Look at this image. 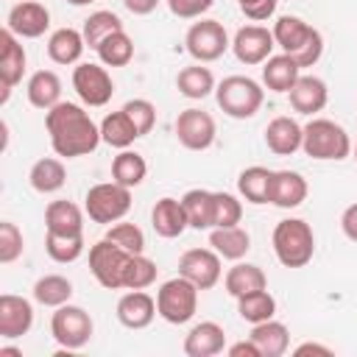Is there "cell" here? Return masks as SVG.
I'll return each instance as SVG.
<instances>
[{"instance_id": "6", "label": "cell", "mask_w": 357, "mask_h": 357, "mask_svg": "<svg viewBox=\"0 0 357 357\" xmlns=\"http://www.w3.org/2000/svg\"><path fill=\"white\" fill-rule=\"evenodd\" d=\"M131 209V187H123L117 184L114 178L112 181H100V184H92L86 190V198H84V212L89 215V220L95 223H103V226H112L117 220H123Z\"/></svg>"}, {"instance_id": "37", "label": "cell", "mask_w": 357, "mask_h": 357, "mask_svg": "<svg viewBox=\"0 0 357 357\" xmlns=\"http://www.w3.org/2000/svg\"><path fill=\"white\" fill-rule=\"evenodd\" d=\"M73 298V282L61 273H47L33 282V301L42 307H61Z\"/></svg>"}, {"instance_id": "55", "label": "cell", "mask_w": 357, "mask_h": 357, "mask_svg": "<svg viewBox=\"0 0 357 357\" xmlns=\"http://www.w3.org/2000/svg\"><path fill=\"white\" fill-rule=\"evenodd\" d=\"M351 153H354V159H357V145H351Z\"/></svg>"}, {"instance_id": "17", "label": "cell", "mask_w": 357, "mask_h": 357, "mask_svg": "<svg viewBox=\"0 0 357 357\" xmlns=\"http://www.w3.org/2000/svg\"><path fill=\"white\" fill-rule=\"evenodd\" d=\"M33 326V307L28 298L14 296V293H3L0 296V337L3 340H14L28 335Z\"/></svg>"}, {"instance_id": "48", "label": "cell", "mask_w": 357, "mask_h": 357, "mask_svg": "<svg viewBox=\"0 0 357 357\" xmlns=\"http://www.w3.org/2000/svg\"><path fill=\"white\" fill-rule=\"evenodd\" d=\"M237 6L251 22H265L268 17H273L279 0H237Z\"/></svg>"}, {"instance_id": "34", "label": "cell", "mask_w": 357, "mask_h": 357, "mask_svg": "<svg viewBox=\"0 0 357 357\" xmlns=\"http://www.w3.org/2000/svg\"><path fill=\"white\" fill-rule=\"evenodd\" d=\"M28 181H31V187H33L36 192L50 195V192H59V190L64 187L67 170H64V165H61L59 159L45 156V159H36V162H33V167H31V173H28Z\"/></svg>"}, {"instance_id": "5", "label": "cell", "mask_w": 357, "mask_h": 357, "mask_svg": "<svg viewBox=\"0 0 357 357\" xmlns=\"http://www.w3.org/2000/svg\"><path fill=\"white\" fill-rule=\"evenodd\" d=\"M215 100L223 109V114L234 120H248L262 109L265 89L248 75H226L215 86Z\"/></svg>"}, {"instance_id": "39", "label": "cell", "mask_w": 357, "mask_h": 357, "mask_svg": "<svg viewBox=\"0 0 357 357\" xmlns=\"http://www.w3.org/2000/svg\"><path fill=\"white\" fill-rule=\"evenodd\" d=\"M237 312H240V318L248 321L251 326H254V324H262V321H268V318L276 315V298L268 293V287H265V290L245 293V296L237 298Z\"/></svg>"}, {"instance_id": "32", "label": "cell", "mask_w": 357, "mask_h": 357, "mask_svg": "<svg viewBox=\"0 0 357 357\" xmlns=\"http://www.w3.org/2000/svg\"><path fill=\"white\" fill-rule=\"evenodd\" d=\"M181 204H184L190 229H195V231L212 229V220H215V192L192 187V190H187L181 195Z\"/></svg>"}, {"instance_id": "3", "label": "cell", "mask_w": 357, "mask_h": 357, "mask_svg": "<svg viewBox=\"0 0 357 357\" xmlns=\"http://www.w3.org/2000/svg\"><path fill=\"white\" fill-rule=\"evenodd\" d=\"M301 151L318 162H340L351 156V137L340 123L329 117H312L304 126Z\"/></svg>"}, {"instance_id": "41", "label": "cell", "mask_w": 357, "mask_h": 357, "mask_svg": "<svg viewBox=\"0 0 357 357\" xmlns=\"http://www.w3.org/2000/svg\"><path fill=\"white\" fill-rule=\"evenodd\" d=\"M84 234H78V237H64V234H45V251H47V257L53 259V262H61V265H67V262H75L81 254H84Z\"/></svg>"}, {"instance_id": "8", "label": "cell", "mask_w": 357, "mask_h": 357, "mask_svg": "<svg viewBox=\"0 0 357 357\" xmlns=\"http://www.w3.org/2000/svg\"><path fill=\"white\" fill-rule=\"evenodd\" d=\"M95 332V324L89 318V312L84 307H75V304H61L56 307L53 318H50V335L53 340L64 349V351H78L89 343Z\"/></svg>"}, {"instance_id": "18", "label": "cell", "mask_w": 357, "mask_h": 357, "mask_svg": "<svg viewBox=\"0 0 357 357\" xmlns=\"http://www.w3.org/2000/svg\"><path fill=\"white\" fill-rule=\"evenodd\" d=\"M114 312H117V321L126 329H145L159 315L156 312V298L145 290H128L126 296H120Z\"/></svg>"}, {"instance_id": "31", "label": "cell", "mask_w": 357, "mask_h": 357, "mask_svg": "<svg viewBox=\"0 0 357 357\" xmlns=\"http://www.w3.org/2000/svg\"><path fill=\"white\" fill-rule=\"evenodd\" d=\"M215 86H218V84H215L212 70L204 67L201 61H195V64H190V67H181L178 75H176V89H178V95H184V98H190V100H204L206 95L215 92Z\"/></svg>"}, {"instance_id": "15", "label": "cell", "mask_w": 357, "mask_h": 357, "mask_svg": "<svg viewBox=\"0 0 357 357\" xmlns=\"http://www.w3.org/2000/svg\"><path fill=\"white\" fill-rule=\"evenodd\" d=\"M25 47L20 45V36L8 28L0 31V103L8 100L11 89L22 81V73H25Z\"/></svg>"}, {"instance_id": "19", "label": "cell", "mask_w": 357, "mask_h": 357, "mask_svg": "<svg viewBox=\"0 0 357 357\" xmlns=\"http://www.w3.org/2000/svg\"><path fill=\"white\" fill-rule=\"evenodd\" d=\"M307 178L296 170H273L271 178V192H268V204L279 206V209H296L304 204L307 198Z\"/></svg>"}, {"instance_id": "21", "label": "cell", "mask_w": 357, "mask_h": 357, "mask_svg": "<svg viewBox=\"0 0 357 357\" xmlns=\"http://www.w3.org/2000/svg\"><path fill=\"white\" fill-rule=\"evenodd\" d=\"M290 98V106L293 112L298 114H318L326 100H329V89H326V81L318 78V75H298V81L293 84V89L287 92Z\"/></svg>"}, {"instance_id": "42", "label": "cell", "mask_w": 357, "mask_h": 357, "mask_svg": "<svg viewBox=\"0 0 357 357\" xmlns=\"http://www.w3.org/2000/svg\"><path fill=\"white\" fill-rule=\"evenodd\" d=\"M156 262L148 259L145 254H131L128 259V268H126V276H123V287L126 290H145L156 282Z\"/></svg>"}, {"instance_id": "29", "label": "cell", "mask_w": 357, "mask_h": 357, "mask_svg": "<svg viewBox=\"0 0 357 357\" xmlns=\"http://www.w3.org/2000/svg\"><path fill=\"white\" fill-rule=\"evenodd\" d=\"M28 103L33 109H53L59 100H61V78L53 73V70H36L31 78H28Z\"/></svg>"}, {"instance_id": "14", "label": "cell", "mask_w": 357, "mask_h": 357, "mask_svg": "<svg viewBox=\"0 0 357 357\" xmlns=\"http://www.w3.org/2000/svg\"><path fill=\"white\" fill-rule=\"evenodd\" d=\"M276 47V39H273V31H268L265 25H243L234 39H231V50L237 56L240 64H265L271 59Z\"/></svg>"}, {"instance_id": "23", "label": "cell", "mask_w": 357, "mask_h": 357, "mask_svg": "<svg viewBox=\"0 0 357 357\" xmlns=\"http://www.w3.org/2000/svg\"><path fill=\"white\" fill-rule=\"evenodd\" d=\"M226 349V332L215 321L195 324L184 337V354L187 357H215Z\"/></svg>"}, {"instance_id": "36", "label": "cell", "mask_w": 357, "mask_h": 357, "mask_svg": "<svg viewBox=\"0 0 357 357\" xmlns=\"http://www.w3.org/2000/svg\"><path fill=\"white\" fill-rule=\"evenodd\" d=\"M148 176V162L145 156H139L137 151H120L114 159H112V178L123 187H139Z\"/></svg>"}, {"instance_id": "27", "label": "cell", "mask_w": 357, "mask_h": 357, "mask_svg": "<svg viewBox=\"0 0 357 357\" xmlns=\"http://www.w3.org/2000/svg\"><path fill=\"white\" fill-rule=\"evenodd\" d=\"M248 337L257 343V349H259L262 357H282L290 349V332L276 318H268L262 324H254Z\"/></svg>"}, {"instance_id": "1", "label": "cell", "mask_w": 357, "mask_h": 357, "mask_svg": "<svg viewBox=\"0 0 357 357\" xmlns=\"http://www.w3.org/2000/svg\"><path fill=\"white\" fill-rule=\"evenodd\" d=\"M45 128L50 134V148L56 151V156L64 159L86 156L103 142L100 126L92 123L84 106L70 100H59L53 109L45 112Z\"/></svg>"}, {"instance_id": "16", "label": "cell", "mask_w": 357, "mask_h": 357, "mask_svg": "<svg viewBox=\"0 0 357 357\" xmlns=\"http://www.w3.org/2000/svg\"><path fill=\"white\" fill-rule=\"evenodd\" d=\"M6 28L14 31L20 39H39L50 28V11L36 0L14 3L6 17Z\"/></svg>"}, {"instance_id": "26", "label": "cell", "mask_w": 357, "mask_h": 357, "mask_svg": "<svg viewBox=\"0 0 357 357\" xmlns=\"http://www.w3.org/2000/svg\"><path fill=\"white\" fill-rule=\"evenodd\" d=\"M301 75V67L296 64V59H290L287 53H279V56H271L265 64H262V84L271 89V92H279V95H287L293 89V84L298 81Z\"/></svg>"}, {"instance_id": "40", "label": "cell", "mask_w": 357, "mask_h": 357, "mask_svg": "<svg viewBox=\"0 0 357 357\" xmlns=\"http://www.w3.org/2000/svg\"><path fill=\"white\" fill-rule=\"evenodd\" d=\"M114 31H123V20H120L114 11H106V8L92 11V14L84 20V28H81L86 47H92V50H95L109 33H114Z\"/></svg>"}, {"instance_id": "35", "label": "cell", "mask_w": 357, "mask_h": 357, "mask_svg": "<svg viewBox=\"0 0 357 357\" xmlns=\"http://www.w3.org/2000/svg\"><path fill=\"white\" fill-rule=\"evenodd\" d=\"M271 178L273 170L262 167V165H251L237 176V192L240 198H245L248 204H268V192H271Z\"/></svg>"}, {"instance_id": "46", "label": "cell", "mask_w": 357, "mask_h": 357, "mask_svg": "<svg viewBox=\"0 0 357 357\" xmlns=\"http://www.w3.org/2000/svg\"><path fill=\"white\" fill-rule=\"evenodd\" d=\"M123 109H126V114L134 120L139 137H145V134L153 131V123H156V106H153L151 100H145V98H134V100H126Z\"/></svg>"}, {"instance_id": "9", "label": "cell", "mask_w": 357, "mask_h": 357, "mask_svg": "<svg viewBox=\"0 0 357 357\" xmlns=\"http://www.w3.org/2000/svg\"><path fill=\"white\" fill-rule=\"evenodd\" d=\"M128 259H131V254L123 251L120 245H114L106 237L98 240L95 245H89V271L98 279V284L106 287V290H120L123 287Z\"/></svg>"}, {"instance_id": "28", "label": "cell", "mask_w": 357, "mask_h": 357, "mask_svg": "<svg viewBox=\"0 0 357 357\" xmlns=\"http://www.w3.org/2000/svg\"><path fill=\"white\" fill-rule=\"evenodd\" d=\"M223 287L231 298H240L245 293H254V290H265L268 287V276L259 265L254 262H237L234 268L226 271L223 276Z\"/></svg>"}, {"instance_id": "49", "label": "cell", "mask_w": 357, "mask_h": 357, "mask_svg": "<svg viewBox=\"0 0 357 357\" xmlns=\"http://www.w3.org/2000/svg\"><path fill=\"white\" fill-rule=\"evenodd\" d=\"M340 229H343V234H346L351 243H357V204H351V206L343 209V215H340Z\"/></svg>"}, {"instance_id": "24", "label": "cell", "mask_w": 357, "mask_h": 357, "mask_svg": "<svg viewBox=\"0 0 357 357\" xmlns=\"http://www.w3.org/2000/svg\"><path fill=\"white\" fill-rule=\"evenodd\" d=\"M45 229L50 234L78 237L84 234V212L73 201H50L45 206Z\"/></svg>"}, {"instance_id": "50", "label": "cell", "mask_w": 357, "mask_h": 357, "mask_svg": "<svg viewBox=\"0 0 357 357\" xmlns=\"http://www.w3.org/2000/svg\"><path fill=\"white\" fill-rule=\"evenodd\" d=\"M226 354L229 357H262L259 354V349H257V343L248 337V340H240V343H231L229 349H226Z\"/></svg>"}, {"instance_id": "30", "label": "cell", "mask_w": 357, "mask_h": 357, "mask_svg": "<svg viewBox=\"0 0 357 357\" xmlns=\"http://www.w3.org/2000/svg\"><path fill=\"white\" fill-rule=\"evenodd\" d=\"M86 42H84V33L75 31V28H56L47 39V56L50 61L56 64H78L81 53H84Z\"/></svg>"}, {"instance_id": "7", "label": "cell", "mask_w": 357, "mask_h": 357, "mask_svg": "<svg viewBox=\"0 0 357 357\" xmlns=\"http://www.w3.org/2000/svg\"><path fill=\"white\" fill-rule=\"evenodd\" d=\"M195 310H198V287L190 279L173 276V279L162 282V287L156 290V312L167 324H173V326L187 324V321H192Z\"/></svg>"}, {"instance_id": "52", "label": "cell", "mask_w": 357, "mask_h": 357, "mask_svg": "<svg viewBox=\"0 0 357 357\" xmlns=\"http://www.w3.org/2000/svg\"><path fill=\"white\" fill-rule=\"evenodd\" d=\"M293 354H296V357H307V354H324V357H329V354H332V349H329V346H321V343H310V340H307V343H298V346L293 349Z\"/></svg>"}, {"instance_id": "43", "label": "cell", "mask_w": 357, "mask_h": 357, "mask_svg": "<svg viewBox=\"0 0 357 357\" xmlns=\"http://www.w3.org/2000/svg\"><path fill=\"white\" fill-rule=\"evenodd\" d=\"M103 237L112 240L114 245H120V248L128 251V254H142V251H145V234H142V229H139L137 223L117 220V223H112V226L106 229Z\"/></svg>"}, {"instance_id": "54", "label": "cell", "mask_w": 357, "mask_h": 357, "mask_svg": "<svg viewBox=\"0 0 357 357\" xmlns=\"http://www.w3.org/2000/svg\"><path fill=\"white\" fill-rule=\"evenodd\" d=\"M70 6H89V3H95V0H67Z\"/></svg>"}, {"instance_id": "53", "label": "cell", "mask_w": 357, "mask_h": 357, "mask_svg": "<svg viewBox=\"0 0 357 357\" xmlns=\"http://www.w3.org/2000/svg\"><path fill=\"white\" fill-rule=\"evenodd\" d=\"M0 357H22V351L14 346H0Z\"/></svg>"}, {"instance_id": "12", "label": "cell", "mask_w": 357, "mask_h": 357, "mask_svg": "<svg viewBox=\"0 0 357 357\" xmlns=\"http://www.w3.org/2000/svg\"><path fill=\"white\" fill-rule=\"evenodd\" d=\"M220 254L215 248H187L178 257V276L190 279L198 290H209L220 282Z\"/></svg>"}, {"instance_id": "4", "label": "cell", "mask_w": 357, "mask_h": 357, "mask_svg": "<svg viewBox=\"0 0 357 357\" xmlns=\"http://www.w3.org/2000/svg\"><path fill=\"white\" fill-rule=\"evenodd\" d=\"M273 254L284 268H304L315 254L312 226L301 218H284L273 229Z\"/></svg>"}, {"instance_id": "13", "label": "cell", "mask_w": 357, "mask_h": 357, "mask_svg": "<svg viewBox=\"0 0 357 357\" xmlns=\"http://www.w3.org/2000/svg\"><path fill=\"white\" fill-rule=\"evenodd\" d=\"M215 117L204 109H184L176 117V137L187 151H206L215 142Z\"/></svg>"}, {"instance_id": "25", "label": "cell", "mask_w": 357, "mask_h": 357, "mask_svg": "<svg viewBox=\"0 0 357 357\" xmlns=\"http://www.w3.org/2000/svg\"><path fill=\"white\" fill-rule=\"evenodd\" d=\"M209 245L220 254V259L240 262L251 248V234L240 223L237 226H215V229H209Z\"/></svg>"}, {"instance_id": "47", "label": "cell", "mask_w": 357, "mask_h": 357, "mask_svg": "<svg viewBox=\"0 0 357 357\" xmlns=\"http://www.w3.org/2000/svg\"><path fill=\"white\" fill-rule=\"evenodd\" d=\"M212 6H215V0H167L170 14H176L178 20H198Z\"/></svg>"}, {"instance_id": "11", "label": "cell", "mask_w": 357, "mask_h": 357, "mask_svg": "<svg viewBox=\"0 0 357 357\" xmlns=\"http://www.w3.org/2000/svg\"><path fill=\"white\" fill-rule=\"evenodd\" d=\"M73 89L84 106H106L114 95L112 75L106 73L103 64H92V61H81L73 70Z\"/></svg>"}, {"instance_id": "20", "label": "cell", "mask_w": 357, "mask_h": 357, "mask_svg": "<svg viewBox=\"0 0 357 357\" xmlns=\"http://www.w3.org/2000/svg\"><path fill=\"white\" fill-rule=\"evenodd\" d=\"M151 226H153V231H156L159 237H165V240L181 237V234L190 229L181 198H170V195L159 198V201L153 204V209H151Z\"/></svg>"}, {"instance_id": "2", "label": "cell", "mask_w": 357, "mask_h": 357, "mask_svg": "<svg viewBox=\"0 0 357 357\" xmlns=\"http://www.w3.org/2000/svg\"><path fill=\"white\" fill-rule=\"evenodd\" d=\"M271 31H273L276 47H282V53H287L290 59H296V64L301 70L318 64V59L324 56V36H321V31L312 28L310 22H304L301 17L282 14L273 22Z\"/></svg>"}, {"instance_id": "33", "label": "cell", "mask_w": 357, "mask_h": 357, "mask_svg": "<svg viewBox=\"0 0 357 357\" xmlns=\"http://www.w3.org/2000/svg\"><path fill=\"white\" fill-rule=\"evenodd\" d=\"M100 139L112 148L126 151L128 145H134V139H139V131H137L134 120L126 114V109H117L100 120Z\"/></svg>"}, {"instance_id": "44", "label": "cell", "mask_w": 357, "mask_h": 357, "mask_svg": "<svg viewBox=\"0 0 357 357\" xmlns=\"http://www.w3.org/2000/svg\"><path fill=\"white\" fill-rule=\"evenodd\" d=\"M22 251H25L22 231L17 229V223L3 220V223H0V262H3V265H11L14 259L22 257Z\"/></svg>"}, {"instance_id": "51", "label": "cell", "mask_w": 357, "mask_h": 357, "mask_svg": "<svg viewBox=\"0 0 357 357\" xmlns=\"http://www.w3.org/2000/svg\"><path fill=\"white\" fill-rule=\"evenodd\" d=\"M123 6H126L131 14H137V17H145V14L156 11L159 0H123Z\"/></svg>"}, {"instance_id": "22", "label": "cell", "mask_w": 357, "mask_h": 357, "mask_svg": "<svg viewBox=\"0 0 357 357\" xmlns=\"http://www.w3.org/2000/svg\"><path fill=\"white\" fill-rule=\"evenodd\" d=\"M301 139H304V126H298L293 117L279 114L265 126V145L276 156H293L296 151H301Z\"/></svg>"}, {"instance_id": "10", "label": "cell", "mask_w": 357, "mask_h": 357, "mask_svg": "<svg viewBox=\"0 0 357 357\" xmlns=\"http://www.w3.org/2000/svg\"><path fill=\"white\" fill-rule=\"evenodd\" d=\"M184 45H187V53L195 61H201V64L218 61L231 47L229 33H226L223 22H218V20H198V22H192L187 36H184Z\"/></svg>"}, {"instance_id": "38", "label": "cell", "mask_w": 357, "mask_h": 357, "mask_svg": "<svg viewBox=\"0 0 357 357\" xmlns=\"http://www.w3.org/2000/svg\"><path fill=\"white\" fill-rule=\"evenodd\" d=\"M95 53H98V59H100L103 67H126V64L134 59V42H131V36H128L126 28H123V31L109 33V36L95 47Z\"/></svg>"}, {"instance_id": "45", "label": "cell", "mask_w": 357, "mask_h": 357, "mask_svg": "<svg viewBox=\"0 0 357 357\" xmlns=\"http://www.w3.org/2000/svg\"><path fill=\"white\" fill-rule=\"evenodd\" d=\"M243 220V204L237 195L231 192H215V220H212V229L215 226H237Z\"/></svg>"}]
</instances>
